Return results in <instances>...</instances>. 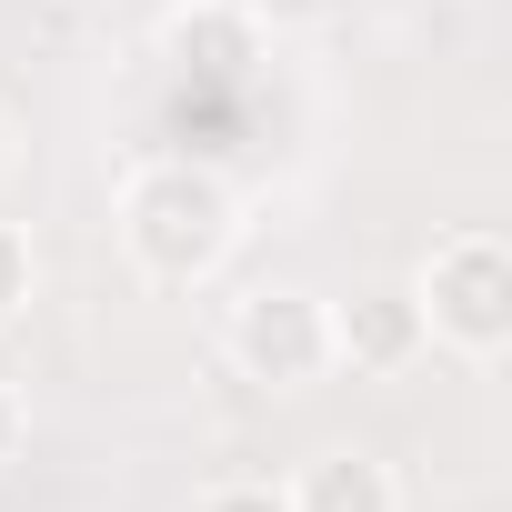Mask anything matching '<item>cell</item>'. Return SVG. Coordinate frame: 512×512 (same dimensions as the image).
<instances>
[{
  "label": "cell",
  "mask_w": 512,
  "mask_h": 512,
  "mask_svg": "<svg viewBox=\"0 0 512 512\" xmlns=\"http://www.w3.org/2000/svg\"><path fill=\"white\" fill-rule=\"evenodd\" d=\"M422 342H432V332H422L412 282H372V292L332 302V362H352V372H402Z\"/></svg>",
  "instance_id": "obj_4"
},
{
  "label": "cell",
  "mask_w": 512,
  "mask_h": 512,
  "mask_svg": "<svg viewBox=\"0 0 512 512\" xmlns=\"http://www.w3.org/2000/svg\"><path fill=\"white\" fill-rule=\"evenodd\" d=\"M121 241L151 282H211L241 241V201L201 161H151L121 181Z\"/></svg>",
  "instance_id": "obj_1"
},
{
  "label": "cell",
  "mask_w": 512,
  "mask_h": 512,
  "mask_svg": "<svg viewBox=\"0 0 512 512\" xmlns=\"http://www.w3.org/2000/svg\"><path fill=\"white\" fill-rule=\"evenodd\" d=\"M71 11H111V0H71Z\"/></svg>",
  "instance_id": "obj_11"
},
{
  "label": "cell",
  "mask_w": 512,
  "mask_h": 512,
  "mask_svg": "<svg viewBox=\"0 0 512 512\" xmlns=\"http://www.w3.org/2000/svg\"><path fill=\"white\" fill-rule=\"evenodd\" d=\"M412 302H422V332H432V342H452V352H502V342H512V251H502L492 231H452L432 262H422Z\"/></svg>",
  "instance_id": "obj_2"
},
{
  "label": "cell",
  "mask_w": 512,
  "mask_h": 512,
  "mask_svg": "<svg viewBox=\"0 0 512 512\" xmlns=\"http://www.w3.org/2000/svg\"><path fill=\"white\" fill-rule=\"evenodd\" d=\"M231 362L251 382H272V392H302L332 372V302L302 292V282H262V292H241L231 302Z\"/></svg>",
  "instance_id": "obj_3"
},
{
  "label": "cell",
  "mask_w": 512,
  "mask_h": 512,
  "mask_svg": "<svg viewBox=\"0 0 512 512\" xmlns=\"http://www.w3.org/2000/svg\"><path fill=\"white\" fill-rule=\"evenodd\" d=\"M191 512H292V492L282 482H211Z\"/></svg>",
  "instance_id": "obj_8"
},
{
  "label": "cell",
  "mask_w": 512,
  "mask_h": 512,
  "mask_svg": "<svg viewBox=\"0 0 512 512\" xmlns=\"http://www.w3.org/2000/svg\"><path fill=\"white\" fill-rule=\"evenodd\" d=\"M282 492H292V512H402L392 462H382V452H362V442L312 452V462H302V482H282Z\"/></svg>",
  "instance_id": "obj_6"
},
{
  "label": "cell",
  "mask_w": 512,
  "mask_h": 512,
  "mask_svg": "<svg viewBox=\"0 0 512 512\" xmlns=\"http://www.w3.org/2000/svg\"><path fill=\"white\" fill-rule=\"evenodd\" d=\"M11 452H21V392L0 382V462H11Z\"/></svg>",
  "instance_id": "obj_9"
},
{
  "label": "cell",
  "mask_w": 512,
  "mask_h": 512,
  "mask_svg": "<svg viewBox=\"0 0 512 512\" xmlns=\"http://www.w3.org/2000/svg\"><path fill=\"white\" fill-rule=\"evenodd\" d=\"M21 302H31V241H21L11 221H0V332L21 322Z\"/></svg>",
  "instance_id": "obj_7"
},
{
  "label": "cell",
  "mask_w": 512,
  "mask_h": 512,
  "mask_svg": "<svg viewBox=\"0 0 512 512\" xmlns=\"http://www.w3.org/2000/svg\"><path fill=\"white\" fill-rule=\"evenodd\" d=\"M0 181H11V121H0Z\"/></svg>",
  "instance_id": "obj_10"
},
{
  "label": "cell",
  "mask_w": 512,
  "mask_h": 512,
  "mask_svg": "<svg viewBox=\"0 0 512 512\" xmlns=\"http://www.w3.org/2000/svg\"><path fill=\"white\" fill-rule=\"evenodd\" d=\"M161 51L181 71H251L262 61V21H251L241 0H181V11L161 21Z\"/></svg>",
  "instance_id": "obj_5"
}]
</instances>
